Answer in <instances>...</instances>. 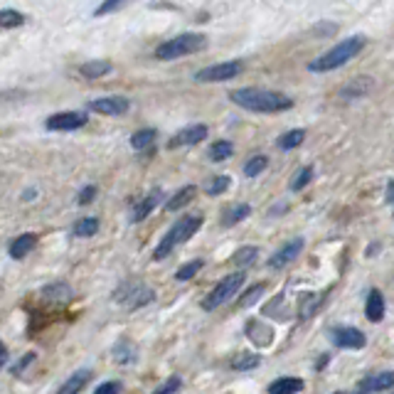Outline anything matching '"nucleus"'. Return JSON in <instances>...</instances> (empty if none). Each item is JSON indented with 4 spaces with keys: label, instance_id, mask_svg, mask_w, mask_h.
I'll return each instance as SVG.
<instances>
[{
    "label": "nucleus",
    "instance_id": "obj_24",
    "mask_svg": "<svg viewBox=\"0 0 394 394\" xmlns=\"http://www.w3.org/2000/svg\"><path fill=\"white\" fill-rule=\"evenodd\" d=\"M99 231V220L96 217H82L77 224L72 227L74 236H94Z\"/></svg>",
    "mask_w": 394,
    "mask_h": 394
},
{
    "label": "nucleus",
    "instance_id": "obj_22",
    "mask_svg": "<svg viewBox=\"0 0 394 394\" xmlns=\"http://www.w3.org/2000/svg\"><path fill=\"white\" fill-rule=\"evenodd\" d=\"M372 89H374L372 79H369V77H357V79H352V82H350L348 87L343 89V96L345 99H357V96L369 94Z\"/></svg>",
    "mask_w": 394,
    "mask_h": 394
},
{
    "label": "nucleus",
    "instance_id": "obj_32",
    "mask_svg": "<svg viewBox=\"0 0 394 394\" xmlns=\"http://www.w3.org/2000/svg\"><path fill=\"white\" fill-rule=\"evenodd\" d=\"M249 215H251V207L249 205H234L231 210L224 212V220H222V224L231 227V224H236V222H241L244 217H249Z\"/></svg>",
    "mask_w": 394,
    "mask_h": 394
},
{
    "label": "nucleus",
    "instance_id": "obj_26",
    "mask_svg": "<svg viewBox=\"0 0 394 394\" xmlns=\"http://www.w3.org/2000/svg\"><path fill=\"white\" fill-rule=\"evenodd\" d=\"M259 355L254 352H239L234 360H231V369H239V372H246V369H254L259 367Z\"/></svg>",
    "mask_w": 394,
    "mask_h": 394
},
{
    "label": "nucleus",
    "instance_id": "obj_36",
    "mask_svg": "<svg viewBox=\"0 0 394 394\" xmlns=\"http://www.w3.org/2000/svg\"><path fill=\"white\" fill-rule=\"evenodd\" d=\"M266 165H269V158H266V155H254V158H251V160L244 165V175H246V177H256L259 172L266 170Z\"/></svg>",
    "mask_w": 394,
    "mask_h": 394
},
{
    "label": "nucleus",
    "instance_id": "obj_13",
    "mask_svg": "<svg viewBox=\"0 0 394 394\" xmlns=\"http://www.w3.org/2000/svg\"><path fill=\"white\" fill-rule=\"evenodd\" d=\"M300 251H303V239L298 236V239H293V241H288V244L281 246V249L269 259V266L271 269H284V266H288Z\"/></svg>",
    "mask_w": 394,
    "mask_h": 394
},
{
    "label": "nucleus",
    "instance_id": "obj_21",
    "mask_svg": "<svg viewBox=\"0 0 394 394\" xmlns=\"http://www.w3.org/2000/svg\"><path fill=\"white\" fill-rule=\"evenodd\" d=\"M111 69H113V64L106 62V59H91V62L82 64L79 72H82V77H87V79H99V77H106Z\"/></svg>",
    "mask_w": 394,
    "mask_h": 394
},
{
    "label": "nucleus",
    "instance_id": "obj_43",
    "mask_svg": "<svg viewBox=\"0 0 394 394\" xmlns=\"http://www.w3.org/2000/svg\"><path fill=\"white\" fill-rule=\"evenodd\" d=\"M121 0H108V3H103L101 5V8H99L96 10V15H103V13H111V10H118V8H121Z\"/></svg>",
    "mask_w": 394,
    "mask_h": 394
},
{
    "label": "nucleus",
    "instance_id": "obj_44",
    "mask_svg": "<svg viewBox=\"0 0 394 394\" xmlns=\"http://www.w3.org/2000/svg\"><path fill=\"white\" fill-rule=\"evenodd\" d=\"M387 202H392V205H394V180L387 185Z\"/></svg>",
    "mask_w": 394,
    "mask_h": 394
},
{
    "label": "nucleus",
    "instance_id": "obj_29",
    "mask_svg": "<svg viewBox=\"0 0 394 394\" xmlns=\"http://www.w3.org/2000/svg\"><path fill=\"white\" fill-rule=\"evenodd\" d=\"M113 360H116V362H121V364L133 362V360H136V348H133L128 340H121V343L113 348Z\"/></svg>",
    "mask_w": 394,
    "mask_h": 394
},
{
    "label": "nucleus",
    "instance_id": "obj_2",
    "mask_svg": "<svg viewBox=\"0 0 394 394\" xmlns=\"http://www.w3.org/2000/svg\"><path fill=\"white\" fill-rule=\"evenodd\" d=\"M364 42H367V39H364L362 34H352V37L340 39V42L335 44L333 49H328V52L320 54L318 59H313V62L308 64V69H310V72H318V74L333 72V69L348 64L352 57H357V54L362 52Z\"/></svg>",
    "mask_w": 394,
    "mask_h": 394
},
{
    "label": "nucleus",
    "instance_id": "obj_1",
    "mask_svg": "<svg viewBox=\"0 0 394 394\" xmlns=\"http://www.w3.org/2000/svg\"><path fill=\"white\" fill-rule=\"evenodd\" d=\"M229 99L236 103V106L246 108V111H256V113H279V111H288L293 106V99L286 96L281 91H271V89H259V87H244V89H234L229 94Z\"/></svg>",
    "mask_w": 394,
    "mask_h": 394
},
{
    "label": "nucleus",
    "instance_id": "obj_42",
    "mask_svg": "<svg viewBox=\"0 0 394 394\" xmlns=\"http://www.w3.org/2000/svg\"><path fill=\"white\" fill-rule=\"evenodd\" d=\"M32 360H34V352H27V355H25L23 360H20L18 364H13V374H20V372H23L25 367H27L30 362H32Z\"/></svg>",
    "mask_w": 394,
    "mask_h": 394
},
{
    "label": "nucleus",
    "instance_id": "obj_10",
    "mask_svg": "<svg viewBox=\"0 0 394 394\" xmlns=\"http://www.w3.org/2000/svg\"><path fill=\"white\" fill-rule=\"evenodd\" d=\"M330 340H333L338 348H350V350H360V348H364V345H367V338H364L362 330L350 328V325L335 328L333 335H330Z\"/></svg>",
    "mask_w": 394,
    "mask_h": 394
},
{
    "label": "nucleus",
    "instance_id": "obj_5",
    "mask_svg": "<svg viewBox=\"0 0 394 394\" xmlns=\"http://www.w3.org/2000/svg\"><path fill=\"white\" fill-rule=\"evenodd\" d=\"M241 284H244V274H241V271H234V274L224 276V279H222L220 284H217L215 288H212L210 293L205 296V300H202V308H205V310H217L220 305H224L227 300H231V296H236V291L241 288Z\"/></svg>",
    "mask_w": 394,
    "mask_h": 394
},
{
    "label": "nucleus",
    "instance_id": "obj_18",
    "mask_svg": "<svg viewBox=\"0 0 394 394\" xmlns=\"http://www.w3.org/2000/svg\"><path fill=\"white\" fill-rule=\"evenodd\" d=\"M195 192H197V187H195V185H185V187H180V190H177L175 195H172L170 200L165 202V210H167V212H177V210H182V207L190 205V202H192V197H195Z\"/></svg>",
    "mask_w": 394,
    "mask_h": 394
},
{
    "label": "nucleus",
    "instance_id": "obj_35",
    "mask_svg": "<svg viewBox=\"0 0 394 394\" xmlns=\"http://www.w3.org/2000/svg\"><path fill=\"white\" fill-rule=\"evenodd\" d=\"M202 261L200 259H195V261H187V264H182L180 269H177V274H175V279L177 281H190L192 276H197L200 274V269H202Z\"/></svg>",
    "mask_w": 394,
    "mask_h": 394
},
{
    "label": "nucleus",
    "instance_id": "obj_25",
    "mask_svg": "<svg viewBox=\"0 0 394 394\" xmlns=\"http://www.w3.org/2000/svg\"><path fill=\"white\" fill-rule=\"evenodd\" d=\"M231 153H234V146H231L229 141H217V143H212L210 146V160H215V163H222V160H227V158H231Z\"/></svg>",
    "mask_w": 394,
    "mask_h": 394
},
{
    "label": "nucleus",
    "instance_id": "obj_23",
    "mask_svg": "<svg viewBox=\"0 0 394 394\" xmlns=\"http://www.w3.org/2000/svg\"><path fill=\"white\" fill-rule=\"evenodd\" d=\"M42 296L47 300H54V303H64V300L72 298V288H69L67 284H62V281H57V284H49L42 288Z\"/></svg>",
    "mask_w": 394,
    "mask_h": 394
},
{
    "label": "nucleus",
    "instance_id": "obj_9",
    "mask_svg": "<svg viewBox=\"0 0 394 394\" xmlns=\"http://www.w3.org/2000/svg\"><path fill=\"white\" fill-rule=\"evenodd\" d=\"M87 123V113L82 111H62L54 113L44 121L47 131H74V128H82Z\"/></svg>",
    "mask_w": 394,
    "mask_h": 394
},
{
    "label": "nucleus",
    "instance_id": "obj_39",
    "mask_svg": "<svg viewBox=\"0 0 394 394\" xmlns=\"http://www.w3.org/2000/svg\"><path fill=\"white\" fill-rule=\"evenodd\" d=\"M180 387H182L180 377H170V379H167L165 384H160V387H158V389H155V392H153V394H175V392H177V389H180Z\"/></svg>",
    "mask_w": 394,
    "mask_h": 394
},
{
    "label": "nucleus",
    "instance_id": "obj_31",
    "mask_svg": "<svg viewBox=\"0 0 394 394\" xmlns=\"http://www.w3.org/2000/svg\"><path fill=\"white\" fill-rule=\"evenodd\" d=\"M20 25H25V15L18 13V10H0V27L5 30H13V27H20Z\"/></svg>",
    "mask_w": 394,
    "mask_h": 394
},
{
    "label": "nucleus",
    "instance_id": "obj_3",
    "mask_svg": "<svg viewBox=\"0 0 394 394\" xmlns=\"http://www.w3.org/2000/svg\"><path fill=\"white\" fill-rule=\"evenodd\" d=\"M202 227V215H187V217H180V220L175 222V224L167 229V234L160 239V244L153 249V259L155 261H163L165 256L172 254V249L175 246H180L182 241H187L192 234H195L197 229Z\"/></svg>",
    "mask_w": 394,
    "mask_h": 394
},
{
    "label": "nucleus",
    "instance_id": "obj_16",
    "mask_svg": "<svg viewBox=\"0 0 394 394\" xmlns=\"http://www.w3.org/2000/svg\"><path fill=\"white\" fill-rule=\"evenodd\" d=\"M384 310H387V305H384V296L379 293V291H369L367 305H364V315H367L369 323H379V320L384 318Z\"/></svg>",
    "mask_w": 394,
    "mask_h": 394
},
{
    "label": "nucleus",
    "instance_id": "obj_27",
    "mask_svg": "<svg viewBox=\"0 0 394 394\" xmlns=\"http://www.w3.org/2000/svg\"><path fill=\"white\" fill-rule=\"evenodd\" d=\"M303 138H305V131H303V128H296V131L284 133V136H281L279 141H276V146H279L281 151H291V148L300 146V143H303Z\"/></svg>",
    "mask_w": 394,
    "mask_h": 394
},
{
    "label": "nucleus",
    "instance_id": "obj_30",
    "mask_svg": "<svg viewBox=\"0 0 394 394\" xmlns=\"http://www.w3.org/2000/svg\"><path fill=\"white\" fill-rule=\"evenodd\" d=\"M318 305H320V296H318V293H305L303 298H300V305H298L300 318L308 320L310 315H313L315 310H318Z\"/></svg>",
    "mask_w": 394,
    "mask_h": 394
},
{
    "label": "nucleus",
    "instance_id": "obj_40",
    "mask_svg": "<svg viewBox=\"0 0 394 394\" xmlns=\"http://www.w3.org/2000/svg\"><path fill=\"white\" fill-rule=\"evenodd\" d=\"M118 392H121V384L118 382H103L94 389V394H118Z\"/></svg>",
    "mask_w": 394,
    "mask_h": 394
},
{
    "label": "nucleus",
    "instance_id": "obj_6",
    "mask_svg": "<svg viewBox=\"0 0 394 394\" xmlns=\"http://www.w3.org/2000/svg\"><path fill=\"white\" fill-rule=\"evenodd\" d=\"M244 64L231 59V62H220V64H212V67H205L195 74V82L200 84H212V82H229V79L239 77Z\"/></svg>",
    "mask_w": 394,
    "mask_h": 394
},
{
    "label": "nucleus",
    "instance_id": "obj_46",
    "mask_svg": "<svg viewBox=\"0 0 394 394\" xmlns=\"http://www.w3.org/2000/svg\"><path fill=\"white\" fill-rule=\"evenodd\" d=\"M338 394H362V392H338Z\"/></svg>",
    "mask_w": 394,
    "mask_h": 394
},
{
    "label": "nucleus",
    "instance_id": "obj_17",
    "mask_svg": "<svg viewBox=\"0 0 394 394\" xmlns=\"http://www.w3.org/2000/svg\"><path fill=\"white\" fill-rule=\"evenodd\" d=\"M89 379H91V372H89V369H79V372H74L72 377L57 389V394H79L87 387Z\"/></svg>",
    "mask_w": 394,
    "mask_h": 394
},
{
    "label": "nucleus",
    "instance_id": "obj_37",
    "mask_svg": "<svg viewBox=\"0 0 394 394\" xmlns=\"http://www.w3.org/2000/svg\"><path fill=\"white\" fill-rule=\"evenodd\" d=\"M229 175H217V177H212L210 182H207V187H205V192L207 195H222V192L229 187Z\"/></svg>",
    "mask_w": 394,
    "mask_h": 394
},
{
    "label": "nucleus",
    "instance_id": "obj_33",
    "mask_svg": "<svg viewBox=\"0 0 394 394\" xmlns=\"http://www.w3.org/2000/svg\"><path fill=\"white\" fill-rule=\"evenodd\" d=\"M256 256H259V249H256V246H241V249L231 256V261H234V266H251L256 261Z\"/></svg>",
    "mask_w": 394,
    "mask_h": 394
},
{
    "label": "nucleus",
    "instance_id": "obj_19",
    "mask_svg": "<svg viewBox=\"0 0 394 394\" xmlns=\"http://www.w3.org/2000/svg\"><path fill=\"white\" fill-rule=\"evenodd\" d=\"M303 389V379L298 377H281L269 384V394H298Z\"/></svg>",
    "mask_w": 394,
    "mask_h": 394
},
{
    "label": "nucleus",
    "instance_id": "obj_14",
    "mask_svg": "<svg viewBox=\"0 0 394 394\" xmlns=\"http://www.w3.org/2000/svg\"><path fill=\"white\" fill-rule=\"evenodd\" d=\"M246 335H249L251 343L259 345V348H269V345L274 343V330L266 323H261V320H249V323H246Z\"/></svg>",
    "mask_w": 394,
    "mask_h": 394
},
{
    "label": "nucleus",
    "instance_id": "obj_11",
    "mask_svg": "<svg viewBox=\"0 0 394 394\" xmlns=\"http://www.w3.org/2000/svg\"><path fill=\"white\" fill-rule=\"evenodd\" d=\"M207 138V126H202V123H195V126H187L182 128L180 133H175V136L170 138V143H167V148H182V146H197V143H202Z\"/></svg>",
    "mask_w": 394,
    "mask_h": 394
},
{
    "label": "nucleus",
    "instance_id": "obj_34",
    "mask_svg": "<svg viewBox=\"0 0 394 394\" xmlns=\"http://www.w3.org/2000/svg\"><path fill=\"white\" fill-rule=\"evenodd\" d=\"M310 180H313V167H310V165L300 167V170L293 175V180H291V190H293V192L303 190V187L308 185Z\"/></svg>",
    "mask_w": 394,
    "mask_h": 394
},
{
    "label": "nucleus",
    "instance_id": "obj_38",
    "mask_svg": "<svg viewBox=\"0 0 394 394\" xmlns=\"http://www.w3.org/2000/svg\"><path fill=\"white\" fill-rule=\"evenodd\" d=\"M264 291H266V286H264V284L251 286V288L244 293V298H239V305H241V308H249V305H254L256 300H259L261 296H264Z\"/></svg>",
    "mask_w": 394,
    "mask_h": 394
},
{
    "label": "nucleus",
    "instance_id": "obj_12",
    "mask_svg": "<svg viewBox=\"0 0 394 394\" xmlns=\"http://www.w3.org/2000/svg\"><path fill=\"white\" fill-rule=\"evenodd\" d=\"M160 200H163V190H160V187H153V190L148 192V195L143 197L141 202H136V205H133L131 222H143L153 210H155L158 205H160Z\"/></svg>",
    "mask_w": 394,
    "mask_h": 394
},
{
    "label": "nucleus",
    "instance_id": "obj_4",
    "mask_svg": "<svg viewBox=\"0 0 394 394\" xmlns=\"http://www.w3.org/2000/svg\"><path fill=\"white\" fill-rule=\"evenodd\" d=\"M207 47V37L200 32H182L172 39H165L163 44H158L155 57L163 59V62H170V59H180L185 54H195L202 52Z\"/></svg>",
    "mask_w": 394,
    "mask_h": 394
},
{
    "label": "nucleus",
    "instance_id": "obj_15",
    "mask_svg": "<svg viewBox=\"0 0 394 394\" xmlns=\"http://www.w3.org/2000/svg\"><path fill=\"white\" fill-rule=\"evenodd\" d=\"M394 387V372H379V374H369L367 379L360 382V392H387V389Z\"/></svg>",
    "mask_w": 394,
    "mask_h": 394
},
{
    "label": "nucleus",
    "instance_id": "obj_28",
    "mask_svg": "<svg viewBox=\"0 0 394 394\" xmlns=\"http://www.w3.org/2000/svg\"><path fill=\"white\" fill-rule=\"evenodd\" d=\"M153 141H155V131L153 128H143V131L131 136V148L133 151H146L148 146H153Z\"/></svg>",
    "mask_w": 394,
    "mask_h": 394
},
{
    "label": "nucleus",
    "instance_id": "obj_41",
    "mask_svg": "<svg viewBox=\"0 0 394 394\" xmlns=\"http://www.w3.org/2000/svg\"><path fill=\"white\" fill-rule=\"evenodd\" d=\"M94 195H96V187H94V185H87L82 192H79V205H89V202L94 200Z\"/></svg>",
    "mask_w": 394,
    "mask_h": 394
},
{
    "label": "nucleus",
    "instance_id": "obj_7",
    "mask_svg": "<svg viewBox=\"0 0 394 394\" xmlns=\"http://www.w3.org/2000/svg\"><path fill=\"white\" fill-rule=\"evenodd\" d=\"M153 298H155V291L146 288L143 284H128L116 291V300L126 308H141V305L151 303Z\"/></svg>",
    "mask_w": 394,
    "mask_h": 394
},
{
    "label": "nucleus",
    "instance_id": "obj_8",
    "mask_svg": "<svg viewBox=\"0 0 394 394\" xmlns=\"http://www.w3.org/2000/svg\"><path fill=\"white\" fill-rule=\"evenodd\" d=\"M89 108L94 113H101V116H123L131 108V103H128L126 96H101V99H91Z\"/></svg>",
    "mask_w": 394,
    "mask_h": 394
},
{
    "label": "nucleus",
    "instance_id": "obj_20",
    "mask_svg": "<svg viewBox=\"0 0 394 394\" xmlns=\"http://www.w3.org/2000/svg\"><path fill=\"white\" fill-rule=\"evenodd\" d=\"M34 244H37V236L34 234H20L18 239L10 244V256H13V259H25V256L34 249Z\"/></svg>",
    "mask_w": 394,
    "mask_h": 394
},
{
    "label": "nucleus",
    "instance_id": "obj_45",
    "mask_svg": "<svg viewBox=\"0 0 394 394\" xmlns=\"http://www.w3.org/2000/svg\"><path fill=\"white\" fill-rule=\"evenodd\" d=\"M5 357H8V352H5V345L0 343V367L5 364Z\"/></svg>",
    "mask_w": 394,
    "mask_h": 394
}]
</instances>
